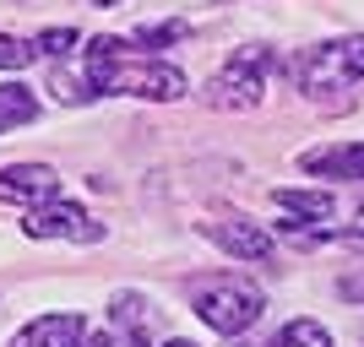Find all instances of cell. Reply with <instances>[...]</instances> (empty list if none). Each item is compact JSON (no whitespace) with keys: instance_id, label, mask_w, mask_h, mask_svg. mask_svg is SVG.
Wrapping results in <instances>:
<instances>
[{"instance_id":"8fae6325","label":"cell","mask_w":364,"mask_h":347,"mask_svg":"<svg viewBox=\"0 0 364 347\" xmlns=\"http://www.w3.org/2000/svg\"><path fill=\"white\" fill-rule=\"evenodd\" d=\"M38 114V98H33L22 82H0V131H11V125H28Z\"/></svg>"},{"instance_id":"277c9868","label":"cell","mask_w":364,"mask_h":347,"mask_svg":"<svg viewBox=\"0 0 364 347\" xmlns=\"http://www.w3.org/2000/svg\"><path fill=\"white\" fill-rule=\"evenodd\" d=\"M261 65H267V55H261V49L234 55V60H228L223 71L207 82L201 104H207V109H256V104H261Z\"/></svg>"},{"instance_id":"7c38bea8","label":"cell","mask_w":364,"mask_h":347,"mask_svg":"<svg viewBox=\"0 0 364 347\" xmlns=\"http://www.w3.org/2000/svg\"><path fill=\"white\" fill-rule=\"evenodd\" d=\"M272 347H332V331H326L321 320H289V326L272 336Z\"/></svg>"},{"instance_id":"ac0fdd59","label":"cell","mask_w":364,"mask_h":347,"mask_svg":"<svg viewBox=\"0 0 364 347\" xmlns=\"http://www.w3.org/2000/svg\"><path fill=\"white\" fill-rule=\"evenodd\" d=\"M343 299H353V304H364V272H353V277H343Z\"/></svg>"},{"instance_id":"3957f363","label":"cell","mask_w":364,"mask_h":347,"mask_svg":"<svg viewBox=\"0 0 364 347\" xmlns=\"http://www.w3.org/2000/svg\"><path fill=\"white\" fill-rule=\"evenodd\" d=\"M364 76V38H337V44H321L304 55L299 65V87L310 98H326V92H343Z\"/></svg>"},{"instance_id":"9c48e42d","label":"cell","mask_w":364,"mask_h":347,"mask_svg":"<svg viewBox=\"0 0 364 347\" xmlns=\"http://www.w3.org/2000/svg\"><path fill=\"white\" fill-rule=\"evenodd\" d=\"M82 342V315H38V320H28L22 331L11 336V347H76Z\"/></svg>"},{"instance_id":"6da1fadb","label":"cell","mask_w":364,"mask_h":347,"mask_svg":"<svg viewBox=\"0 0 364 347\" xmlns=\"http://www.w3.org/2000/svg\"><path fill=\"white\" fill-rule=\"evenodd\" d=\"M87 87L92 92H131V98H158V104H174L185 98V71L136 55L125 38H92L87 44Z\"/></svg>"},{"instance_id":"d6986e66","label":"cell","mask_w":364,"mask_h":347,"mask_svg":"<svg viewBox=\"0 0 364 347\" xmlns=\"http://www.w3.org/2000/svg\"><path fill=\"white\" fill-rule=\"evenodd\" d=\"M82 347H114V336H87Z\"/></svg>"},{"instance_id":"9a60e30c","label":"cell","mask_w":364,"mask_h":347,"mask_svg":"<svg viewBox=\"0 0 364 347\" xmlns=\"http://www.w3.org/2000/svg\"><path fill=\"white\" fill-rule=\"evenodd\" d=\"M185 33H191L185 22H158V28L147 22V28H136V38H141V44H180Z\"/></svg>"},{"instance_id":"44dd1931","label":"cell","mask_w":364,"mask_h":347,"mask_svg":"<svg viewBox=\"0 0 364 347\" xmlns=\"http://www.w3.org/2000/svg\"><path fill=\"white\" fill-rule=\"evenodd\" d=\"M168 347H191V342H168Z\"/></svg>"},{"instance_id":"e0dca14e","label":"cell","mask_w":364,"mask_h":347,"mask_svg":"<svg viewBox=\"0 0 364 347\" xmlns=\"http://www.w3.org/2000/svg\"><path fill=\"white\" fill-rule=\"evenodd\" d=\"M332 239H343L348 250H364V211H359V223H353V228H343V233H332Z\"/></svg>"},{"instance_id":"ba28073f","label":"cell","mask_w":364,"mask_h":347,"mask_svg":"<svg viewBox=\"0 0 364 347\" xmlns=\"http://www.w3.org/2000/svg\"><path fill=\"white\" fill-rule=\"evenodd\" d=\"M304 174H326V180H364V141H343V147H310L299 158Z\"/></svg>"},{"instance_id":"2e32d148","label":"cell","mask_w":364,"mask_h":347,"mask_svg":"<svg viewBox=\"0 0 364 347\" xmlns=\"http://www.w3.org/2000/svg\"><path fill=\"white\" fill-rule=\"evenodd\" d=\"M49 87H55V98H60V104H87V98H92V92L82 87V82H71L65 71H55V76H49Z\"/></svg>"},{"instance_id":"5b68a950","label":"cell","mask_w":364,"mask_h":347,"mask_svg":"<svg viewBox=\"0 0 364 347\" xmlns=\"http://www.w3.org/2000/svg\"><path fill=\"white\" fill-rule=\"evenodd\" d=\"M22 233H28V239H76V244L104 239V228L92 223L76 201H44V206H33L28 217H22Z\"/></svg>"},{"instance_id":"30bf717a","label":"cell","mask_w":364,"mask_h":347,"mask_svg":"<svg viewBox=\"0 0 364 347\" xmlns=\"http://www.w3.org/2000/svg\"><path fill=\"white\" fill-rule=\"evenodd\" d=\"M272 201L283 211H294V217H316V223H326V217L337 211L332 190H272Z\"/></svg>"},{"instance_id":"5bb4252c","label":"cell","mask_w":364,"mask_h":347,"mask_svg":"<svg viewBox=\"0 0 364 347\" xmlns=\"http://www.w3.org/2000/svg\"><path fill=\"white\" fill-rule=\"evenodd\" d=\"M71 44H76V28H44L38 38H33L38 55H71Z\"/></svg>"},{"instance_id":"4fadbf2b","label":"cell","mask_w":364,"mask_h":347,"mask_svg":"<svg viewBox=\"0 0 364 347\" xmlns=\"http://www.w3.org/2000/svg\"><path fill=\"white\" fill-rule=\"evenodd\" d=\"M33 55H38L33 44H22V38H11V33H0V71H22V65H33Z\"/></svg>"},{"instance_id":"8992f818","label":"cell","mask_w":364,"mask_h":347,"mask_svg":"<svg viewBox=\"0 0 364 347\" xmlns=\"http://www.w3.org/2000/svg\"><path fill=\"white\" fill-rule=\"evenodd\" d=\"M60 196V174L49 163H11L0 168V201H11V206H44V201Z\"/></svg>"},{"instance_id":"7a4b0ae2","label":"cell","mask_w":364,"mask_h":347,"mask_svg":"<svg viewBox=\"0 0 364 347\" xmlns=\"http://www.w3.org/2000/svg\"><path fill=\"white\" fill-rule=\"evenodd\" d=\"M196 315L223 336H240L261 320V293L240 277H201L196 282Z\"/></svg>"},{"instance_id":"ffe728a7","label":"cell","mask_w":364,"mask_h":347,"mask_svg":"<svg viewBox=\"0 0 364 347\" xmlns=\"http://www.w3.org/2000/svg\"><path fill=\"white\" fill-rule=\"evenodd\" d=\"M92 6H120V0H92Z\"/></svg>"},{"instance_id":"52a82bcc","label":"cell","mask_w":364,"mask_h":347,"mask_svg":"<svg viewBox=\"0 0 364 347\" xmlns=\"http://www.w3.org/2000/svg\"><path fill=\"white\" fill-rule=\"evenodd\" d=\"M207 233L223 244L228 255H240V260H272V233H261L250 217H223V223H207Z\"/></svg>"}]
</instances>
